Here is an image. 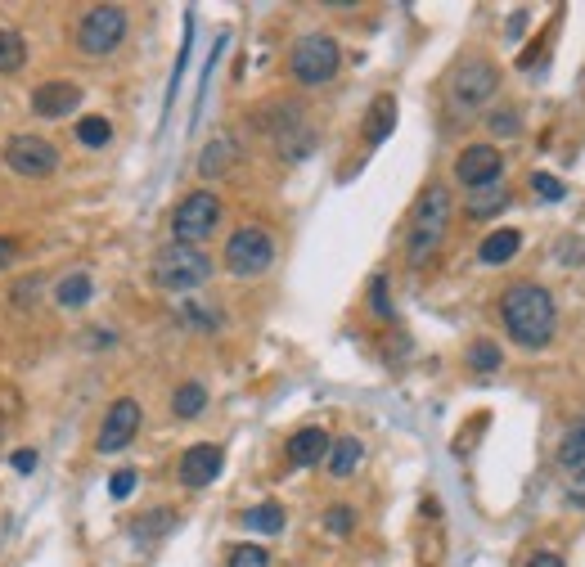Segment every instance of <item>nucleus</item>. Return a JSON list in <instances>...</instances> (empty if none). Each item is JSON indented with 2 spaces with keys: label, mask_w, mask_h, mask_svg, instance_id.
Listing matches in <instances>:
<instances>
[{
  "label": "nucleus",
  "mask_w": 585,
  "mask_h": 567,
  "mask_svg": "<svg viewBox=\"0 0 585 567\" xmlns=\"http://www.w3.org/2000/svg\"><path fill=\"white\" fill-rule=\"evenodd\" d=\"M500 320H504V333H509L518 347L540 351L554 342L558 306H554V297H549V288L522 279V284H509L500 293Z\"/></svg>",
  "instance_id": "1"
},
{
  "label": "nucleus",
  "mask_w": 585,
  "mask_h": 567,
  "mask_svg": "<svg viewBox=\"0 0 585 567\" xmlns=\"http://www.w3.org/2000/svg\"><path fill=\"white\" fill-rule=\"evenodd\" d=\"M446 230H450V189L446 185H428L419 194V203H414V212H410L405 261H410V266H423V261L441 248Z\"/></svg>",
  "instance_id": "2"
},
{
  "label": "nucleus",
  "mask_w": 585,
  "mask_h": 567,
  "mask_svg": "<svg viewBox=\"0 0 585 567\" xmlns=\"http://www.w3.org/2000/svg\"><path fill=\"white\" fill-rule=\"evenodd\" d=\"M212 279V257L203 248H189V243H167V248L153 257V284L162 293H194Z\"/></svg>",
  "instance_id": "3"
},
{
  "label": "nucleus",
  "mask_w": 585,
  "mask_h": 567,
  "mask_svg": "<svg viewBox=\"0 0 585 567\" xmlns=\"http://www.w3.org/2000/svg\"><path fill=\"white\" fill-rule=\"evenodd\" d=\"M126 27H131V18H126L122 5H90L72 27V45L86 59H108L126 41Z\"/></svg>",
  "instance_id": "4"
},
{
  "label": "nucleus",
  "mask_w": 585,
  "mask_h": 567,
  "mask_svg": "<svg viewBox=\"0 0 585 567\" xmlns=\"http://www.w3.org/2000/svg\"><path fill=\"white\" fill-rule=\"evenodd\" d=\"M221 261L234 279H261L275 266V239H270L266 225H239V230L225 239Z\"/></svg>",
  "instance_id": "5"
},
{
  "label": "nucleus",
  "mask_w": 585,
  "mask_h": 567,
  "mask_svg": "<svg viewBox=\"0 0 585 567\" xmlns=\"http://www.w3.org/2000/svg\"><path fill=\"white\" fill-rule=\"evenodd\" d=\"M342 68V50L333 36L324 32H311L302 36V41L288 50V72H293L297 86H324V81H333Z\"/></svg>",
  "instance_id": "6"
},
{
  "label": "nucleus",
  "mask_w": 585,
  "mask_h": 567,
  "mask_svg": "<svg viewBox=\"0 0 585 567\" xmlns=\"http://www.w3.org/2000/svg\"><path fill=\"white\" fill-rule=\"evenodd\" d=\"M450 104L459 108V113H477V108H486L495 99V90H500V68H495L491 59H464L455 72H450Z\"/></svg>",
  "instance_id": "7"
},
{
  "label": "nucleus",
  "mask_w": 585,
  "mask_h": 567,
  "mask_svg": "<svg viewBox=\"0 0 585 567\" xmlns=\"http://www.w3.org/2000/svg\"><path fill=\"white\" fill-rule=\"evenodd\" d=\"M216 225H221V198H216L212 189L185 194L176 203V212H171V234H176V243H189V248H198Z\"/></svg>",
  "instance_id": "8"
},
{
  "label": "nucleus",
  "mask_w": 585,
  "mask_h": 567,
  "mask_svg": "<svg viewBox=\"0 0 585 567\" xmlns=\"http://www.w3.org/2000/svg\"><path fill=\"white\" fill-rule=\"evenodd\" d=\"M5 167L18 171V176H50L59 167V149H54L45 135H9L5 140Z\"/></svg>",
  "instance_id": "9"
},
{
  "label": "nucleus",
  "mask_w": 585,
  "mask_h": 567,
  "mask_svg": "<svg viewBox=\"0 0 585 567\" xmlns=\"http://www.w3.org/2000/svg\"><path fill=\"white\" fill-rule=\"evenodd\" d=\"M140 401H131V396H117L113 405H108L104 423H99V437H95V450L99 455H117V450H126L135 441V432H140Z\"/></svg>",
  "instance_id": "10"
},
{
  "label": "nucleus",
  "mask_w": 585,
  "mask_h": 567,
  "mask_svg": "<svg viewBox=\"0 0 585 567\" xmlns=\"http://www.w3.org/2000/svg\"><path fill=\"white\" fill-rule=\"evenodd\" d=\"M504 176V158L495 144H468L464 153L455 158V180L464 189H482V185H495Z\"/></svg>",
  "instance_id": "11"
},
{
  "label": "nucleus",
  "mask_w": 585,
  "mask_h": 567,
  "mask_svg": "<svg viewBox=\"0 0 585 567\" xmlns=\"http://www.w3.org/2000/svg\"><path fill=\"white\" fill-rule=\"evenodd\" d=\"M221 468H225V450L216 446V441H198V446H189L185 455H180L176 473H180V486L198 491V486H212L216 477H221Z\"/></svg>",
  "instance_id": "12"
},
{
  "label": "nucleus",
  "mask_w": 585,
  "mask_h": 567,
  "mask_svg": "<svg viewBox=\"0 0 585 567\" xmlns=\"http://www.w3.org/2000/svg\"><path fill=\"white\" fill-rule=\"evenodd\" d=\"M77 108H81V86L77 81H41V86L32 90V113L36 117L59 122V117H72Z\"/></svg>",
  "instance_id": "13"
},
{
  "label": "nucleus",
  "mask_w": 585,
  "mask_h": 567,
  "mask_svg": "<svg viewBox=\"0 0 585 567\" xmlns=\"http://www.w3.org/2000/svg\"><path fill=\"white\" fill-rule=\"evenodd\" d=\"M329 446H333V437L324 428H297L293 437H288V464L311 468V464H320V459L329 455Z\"/></svg>",
  "instance_id": "14"
},
{
  "label": "nucleus",
  "mask_w": 585,
  "mask_h": 567,
  "mask_svg": "<svg viewBox=\"0 0 585 567\" xmlns=\"http://www.w3.org/2000/svg\"><path fill=\"white\" fill-rule=\"evenodd\" d=\"M522 248V230H491L482 243H477V261L482 266H504V261H513Z\"/></svg>",
  "instance_id": "15"
},
{
  "label": "nucleus",
  "mask_w": 585,
  "mask_h": 567,
  "mask_svg": "<svg viewBox=\"0 0 585 567\" xmlns=\"http://www.w3.org/2000/svg\"><path fill=\"white\" fill-rule=\"evenodd\" d=\"M504 207H509V189L495 180V185H482V189H473V194H468L464 212L473 216V221H491V216H500Z\"/></svg>",
  "instance_id": "16"
},
{
  "label": "nucleus",
  "mask_w": 585,
  "mask_h": 567,
  "mask_svg": "<svg viewBox=\"0 0 585 567\" xmlns=\"http://www.w3.org/2000/svg\"><path fill=\"white\" fill-rule=\"evenodd\" d=\"M234 158H239V144H234L230 135H216V140H207L203 153H198V171H203V176H221V171L234 167Z\"/></svg>",
  "instance_id": "17"
},
{
  "label": "nucleus",
  "mask_w": 585,
  "mask_h": 567,
  "mask_svg": "<svg viewBox=\"0 0 585 567\" xmlns=\"http://www.w3.org/2000/svg\"><path fill=\"white\" fill-rule=\"evenodd\" d=\"M396 126V99L392 95H378L365 113V144H383Z\"/></svg>",
  "instance_id": "18"
},
{
  "label": "nucleus",
  "mask_w": 585,
  "mask_h": 567,
  "mask_svg": "<svg viewBox=\"0 0 585 567\" xmlns=\"http://www.w3.org/2000/svg\"><path fill=\"white\" fill-rule=\"evenodd\" d=\"M90 293H95V284H90L86 270H72V275H63L59 284H54V302H59L63 311H77V306H86Z\"/></svg>",
  "instance_id": "19"
},
{
  "label": "nucleus",
  "mask_w": 585,
  "mask_h": 567,
  "mask_svg": "<svg viewBox=\"0 0 585 567\" xmlns=\"http://www.w3.org/2000/svg\"><path fill=\"white\" fill-rule=\"evenodd\" d=\"M324 459H329V473L333 477H351L360 468V459H365V446H360V437H338Z\"/></svg>",
  "instance_id": "20"
},
{
  "label": "nucleus",
  "mask_w": 585,
  "mask_h": 567,
  "mask_svg": "<svg viewBox=\"0 0 585 567\" xmlns=\"http://www.w3.org/2000/svg\"><path fill=\"white\" fill-rule=\"evenodd\" d=\"M284 522H288V513H284V504H275V500L252 504V509L243 513V527L261 531V536H279V531H284Z\"/></svg>",
  "instance_id": "21"
},
{
  "label": "nucleus",
  "mask_w": 585,
  "mask_h": 567,
  "mask_svg": "<svg viewBox=\"0 0 585 567\" xmlns=\"http://www.w3.org/2000/svg\"><path fill=\"white\" fill-rule=\"evenodd\" d=\"M464 360H468L473 374H495V369L504 365V351H500V342L495 338H473L468 342V351H464Z\"/></svg>",
  "instance_id": "22"
},
{
  "label": "nucleus",
  "mask_w": 585,
  "mask_h": 567,
  "mask_svg": "<svg viewBox=\"0 0 585 567\" xmlns=\"http://www.w3.org/2000/svg\"><path fill=\"white\" fill-rule=\"evenodd\" d=\"M203 410H207V387L203 383H180L176 392H171V414H176V419H198Z\"/></svg>",
  "instance_id": "23"
},
{
  "label": "nucleus",
  "mask_w": 585,
  "mask_h": 567,
  "mask_svg": "<svg viewBox=\"0 0 585 567\" xmlns=\"http://www.w3.org/2000/svg\"><path fill=\"white\" fill-rule=\"evenodd\" d=\"M23 63H27V41H23V32H14V27H0V77L18 72Z\"/></svg>",
  "instance_id": "24"
},
{
  "label": "nucleus",
  "mask_w": 585,
  "mask_h": 567,
  "mask_svg": "<svg viewBox=\"0 0 585 567\" xmlns=\"http://www.w3.org/2000/svg\"><path fill=\"white\" fill-rule=\"evenodd\" d=\"M558 464L563 468H585V419L572 423V428L563 432V441H558Z\"/></svg>",
  "instance_id": "25"
},
{
  "label": "nucleus",
  "mask_w": 585,
  "mask_h": 567,
  "mask_svg": "<svg viewBox=\"0 0 585 567\" xmlns=\"http://www.w3.org/2000/svg\"><path fill=\"white\" fill-rule=\"evenodd\" d=\"M486 131L495 135V140H513V135L522 131V113L518 108H491V113H486Z\"/></svg>",
  "instance_id": "26"
},
{
  "label": "nucleus",
  "mask_w": 585,
  "mask_h": 567,
  "mask_svg": "<svg viewBox=\"0 0 585 567\" xmlns=\"http://www.w3.org/2000/svg\"><path fill=\"white\" fill-rule=\"evenodd\" d=\"M77 140L86 144V149H104V144L113 140V126H108V117H81V122H77Z\"/></svg>",
  "instance_id": "27"
},
{
  "label": "nucleus",
  "mask_w": 585,
  "mask_h": 567,
  "mask_svg": "<svg viewBox=\"0 0 585 567\" xmlns=\"http://www.w3.org/2000/svg\"><path fill=\"white\" fill-rule=\"evenodd\" d=\"M324 527H329L333 536H351V531H356V509H351V504H329V509H324Z\"/></svg>",
  "instance_id": "28"
},
{
  "label": "nucleus",
  "mask_w": 585,
  "mask_h": 567,
  "mask_svg": "<svg viewBox=\"0 0 585 567\" xmlns=\"http://www.w3.org/2000/svg\"><path fill=\"white\" fill-rule=\"evenodd\" d=\"M225 567H270V554L261 545H234Z\"/></svg>",
  "instance_id": "29"
},
{
  "label": "nucleus",
  "mask_w": 585,
  "mask_h": 567,
  "mask_svg": "<svg viewBox=\"0 0 585 567\" xmlns=\"http://www.w3.org/2000/svg\"><path fill=\"white\" fill-rule=\"evenodd\" d=\"M531 189H536V194L545 198V203H558V198L567 194V189H563V180H558V176H549V171H531Z\"/></svg>",
  "instance_id": "30"
},
{
  "label": "nucleus",
  "mask_w": 585,
  "mask_h": 567,
  "mask_svg": "<svg viewBox=\"0 0 585 567\" xmlns=\"http://www.w3.org/2000/svg\"><path fill=\"white\" fill-rule=\"evenodd\" d=\"M135 482H140V477H135V468H117V473L108 477V495H113V500H126V495L135 491Z\"/></svg>",
  "instance_id": "31"
},
{
  "label": "nucleus",
  "mask_w": 585,
  "mask_h": 567,
  "mask_svg": "<svg viewBox=\"0 0 585 567\" xmlns=\"http://www.w3.org/2000/svg\"><path fill=\"white\" fill-rule=\"evenodd\" d=\"M144 518H149V522H144V527H135V536H140V540H149L153 531H167L176 513H171V509H158V513H144Z\"/></svg>",
  "instance_id": "32"
},
{
  "label": "nucleus",
  "mask_w": 585,
  "mask_h": 567,
  "mask_svg": "<svg viewBox=\"0 0 585 567\" xmlns=\"http://www.w3.org/2000/svg\"><path fill=\"white\" fill-rule=\"evenodd\" d=\"M369 306H374V315H383V320L392 315V302H387V279L383 275L369 284Z\"/></svg>",
  "instance_id": "33"
},
{
  "label": "nucleus",
  "mask_w": 585,
  "mask_h": 567,
  "mask_svg": "<svg viewBox=\"0 0 585 567\" xmlns=\"http://www.w3.org/2000/svg\"><path fill=\"white\" fill-rule=\"evenodd\" d=\"M185 320L198 324V329H216V324H221V315H216V311H203V306H194V302H185Z\"/></svg>",
  "instance_id": "34"
},
{
  "label": "nucleus",
  "mask_w": 585,
  "mask_h": 567,
  "mask_svg": "<svg viewBox=\"0 0 585 567\" xmlns=\"http://www.w3.org/2000/svg\"><path fill=\"white\" fill-rule=\"evenodd\" d=\"M567 500L585 509V468H572V482H567Z\"/></svg>",
  "instance_id": "35"
},
{
  "label": "nucleus",
  "mask_w": 585,
  "mask_h": 567,
  "mask_svg": "<svg viewBox=\"0 0 585 567\" xmlns=\"http://www.w3.org/2000/svg\"><path fill=\"white\" fill-rule=\"evenodd\" d=\"M527 567H563V558H558L554 549H536V554L527 558Z\"/></svg>",
  "instance_id": "36"
},
{
  "label": "nucleus",
  "mask_w": 585,
  "mask_h": 567,
  "mask_svg": "<svg viewBox=\"0 0 585 567\" xmlns=\"http://www.w3.org/2000/svg\"><path fill=\"white\" fill-rule=\"evenodd\" d=\"M14 257H18V243L0 234V270H9V266H14Z\"/></svg>",
  "instance_id": "37"
},
{
  "label": "nucleus",
  "mask_w": 585,
  "mask_h": 567,
  "mask_svg": "<svg viewBox=\"0 0 585 567\" xmlns=\"http://www.w3.org/2000/svg\"><path fill=\"white\" fill-rule=\"evenodd\" d=\"M522 27H527V9H513V18H509V36H522Z\"/></svg>",
  "instance_id": "38"
},
{
  "label": "nucleus",
  "mask_w": 585,
  "mask_h": 567,
  "mask_svg": "<svg viewBox=\"0 0 585 567\" xmlns=\"http://www.w3.org/2000/svg\"><path fill=\"white\" fill-rule=\"evenodd\" d=\"M14 468H18V473H32V468H36V455H32V450H23V455H14Z\"/></svg>",
  "instance_id": "39"
}]
</instances>
